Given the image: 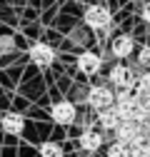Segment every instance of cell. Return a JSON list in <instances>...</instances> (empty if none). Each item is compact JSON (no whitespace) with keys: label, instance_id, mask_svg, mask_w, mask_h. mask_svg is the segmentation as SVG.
I'll return each mask as SVG.
<instances>
[{"label":"cell","instance_id":"cell-6","mask_svg":"<svg viewBox=\"0 0 150 157\" xmlns=\"http://www.w3.org/2000/svg\"><path fill=\"white\" fill-rule=\"evenodd\" d=\"M108 82H110L112 87H128V85H135L133 67H128L123 60H118L115 65L110 67V72H108Z\"/></svg>","mask_w":150,"mask_h":157},{"label":"cell","instance_id":"cell-9","mask_svg":"<svg viewBox=\"0 0 150 157\" xmlns=\"http://www.w3.org/2000/svg\"><path fill=\"white\" fill-rule=\"evenodd\" d=\"M78 145L85 152H98L103 147V132H98V130H83V135L78 137Z\"/></svg>","mask_w":150,"mask_h":157},{"label":"cell","instance_id":"cell-4","mask_svg":"<svg viewBox=\"0 0 150 157\" xmlns=\"http://www.w3.org/2000/svg\"><path fill=\"white\" fill-rule=\"evenodd\" d=\"M135 50H138V45H135V37L133 35H128V33H123V35H115L110 40V52H112V57L115 60H130V57L135 55Z\"/></svg>","mask_w":150,"mask_h":157},{"label":"cell","instance_id":"cell-16","mask_svg":"<svg viewBox=\"0 0 150 157\" xmlns=\"http://www.w3.org/2000/svg\"><path fill=\"white\" fill-rule=\"evenodd\" d=\"M140 17H143L145 25H150V0H148V3H143V8H140Z\"/></svg>","mask_w":150,"mask_h":157},{"label":"cell","instance_id":"cell-2","mask_svg":"<svg viewBox=\"0 0 150 157\" xmlns=\"http://www.w3.org/2000/svg\"><path fill=\"white\" fill-rule=\"evenodd\" d=\"M83 23L88 28H93V30H108L110 23H112V13L105 5H90L83 13Z\"/></svg>","mask_w":150,"mask_h":157},{"label":"cell","instance_id":"cell-10","mask_svg":"<svg viewBox=\"0 0 150 157\" xmlns=\"http://www.w3.org/2000/svg\"><path fill=\"white\" fill-rule=\"evenodd\" d=\"M0 127L8 135H20L25 130V120H23V115H18V112H5L3 120H0Z\"/></svg>","mask_w":150,"mask_h":157},{"label":"cell","instance_id":"cell-12","mask_svg":"<svg viewBox=\"0 0 150 157\" xmlns=\"http://www.w3.org/2000/svg\"><path fill=\"white\" fill-rule=\"evenodd\" d=\"M105 157H130V147H128L125 142L112 140V142L105 147Z\"/></svg>","mask_w":150,"mask_h":157},{"label":"cell","instance_id":"cell-8","mask_svg":"<svg viewBox=\"0 0 150 157\" xmlns=\"http://www.w3.org/2000/svg\"><path fill=\"white\" fill-rule=\"evenodd\" d=\"M30 60L38 65V67H50L55 63V50L45 43H35L30 48Z\"/></svg>","mask_w":150,"mask_h":157},{"label":"cell","instance_id":"cell-7","mask_svg":"<svg viewBox=\"0 0 150 157\" xmlns=\"http://www.w3.org/2000/svg\"><path fill=\"white\" fill-rule=\"evenodd\" d=\"M75 65H78V70H80L83 75L93 77V75L100 72V67H103V57H100L98 52H93V50H83V52L78 55V60H75Z\"/></svg>","mask_w":150,"mask_h":157},{"label":"cell","instance_id":"cell-15","mask_svg":"<svg viewBox=\"0 0 150 157\" xmlns=\"http://www.w3.org/2000/svg\"><path fill=\"white\" fill-rule=\"evenodd\" d=\"M40 157H63V145H58V142H43L40 145Z\"/></svg>","mask_w":150,"mask_h":157},{"label":"cell","instance_id":"cell-11","mask_svg":"<svg viewBox=\"0 0 150 157\" xmlns=\"http://www.w3.org/2000/svg\"><path fill=\"white\" fill-rule=\"evenodd\" d=\"M118 115H115V110L112 107H105V110H98V125L103 127V132H112L118 127Z\"/></svg>","mask_w":150,"mask_h":157},{"label":"cell","instance_id":"cell-3","mask_svg":"<svg viewBox=\"0 0 150 157\" xmlns=\"http://www.w3.org/2000/svg\"><path fill=\"white\" fill-rule=\"evenodd\" d=\"M85 100L93 110H105V107H112V102H115V90L108 87V85H93L85 95Z\"/></svg>","mask_w":150,"mask_h":157},{"label":"cell","instance_id":"cell-5","mask_svg":"<svg viewBox=\"0 0 150 157\" xmlns=\"http://www.w3.org/2000/svg\"><path fill=\"white\" fill-rule=\"evenodd\" d=\"M50 117H53V122H58V125H73L75 122V117H78V110H75V105L70 100H58V102H53L50 107Z\"/></svg>","mask_w":150,"mask_h":157},{"label":"cell","instance_id":"cell-17","mask_svg":"<svg viewBox=\"0 0 150 157\" xmlns=\"http://www.w3.org/2000/svg\"><path fill=\"white\" fill-rule=\"evenodd\" d=\"M138 157H150V142H148V140L140 145V150H138Z\"/></svg>","mask_w":150,"mask_h":157},{"label":"cell","instance_id":"cell-13","mask_svg":"<svg viewBox=\"0 0 150 157\" xmlns=\"http://www.w3.org/2000/svg\"><path fill=\"white\" fill-rule=\"evenodd\" d=\"M133 67H140V70H150V45H143L135 50V65Z\"/></svg>","mask_w":150,"mask_h":157},{"label":"cell","instance_id":"cell-1","mask_svg":"<svg viewBox=\"0 0 150 157\" xmlns=\"http://www.w3.org/2000/svg\"><path fill=\"white\" fill-rule=\"evenodd\" d=\"M112 140L125 142L128 147H140V145L145 142V137H143V125L135 122V120H120L118 127L112 130Z\"/></svg>","mask_w":150,"mask_h":157},{"label":"cell","instance_id":"cell-14","mask_svg":"<svg viewBox=\"0 0 150 157\" xmlns=\"http://www.w3.org/2000/svg\"><path fill=\"white\" fill-rule=\"evenodd\" d=\"M135 92L138 95H148L150 92V70H140V75L135 77Z\"/></svg>","mask_w":150,"mask_h":157}]
</instances>
